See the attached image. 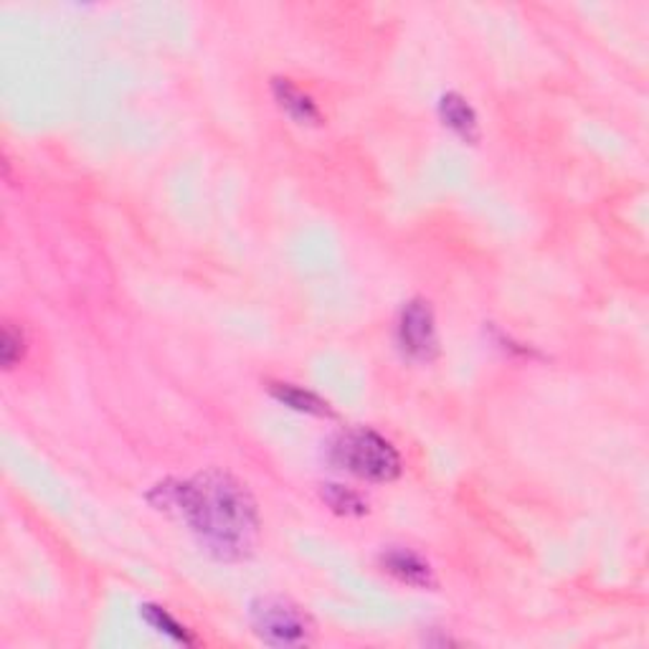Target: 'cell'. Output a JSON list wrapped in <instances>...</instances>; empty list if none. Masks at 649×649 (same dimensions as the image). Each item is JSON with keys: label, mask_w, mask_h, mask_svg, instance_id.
I'll return each instance as SVG.
<instances>
[{"label": "cell", "mask_w": 649, "mask_h": 649, "mask_svg": "<svg viewBox=\"0 0 649 649\" xmlns=\"http://www.w3.org/2000/svg\"><path fill=\"white\" fill-rule=\"evenodd\" d=\"M140 614H143V620L151 624L153 629H158L160 635H168L170 639H176V642H181V645H193L195 642L191 632H188L183 624L176 620V616H170L168 609L155 606V604H145V606H140Z\"/></svg>", "instance_id": "cell-10"}, {"label": "cell", "mask_w": 649, "mask_h": 649, "mask_svg": "<svg viewBox=\"0 0 649 649\" xmlns=\"http://www.w3.org/2000/svg\"><path fill=\"white\" fill-rule=\"evenodd\" d=\"M269 394L277 398L279 404L289 406V409L308 413V417H320V419H333L335 411L330 409V404L325 398H320L317 394H312L308 388L295 386V383H272Z\"/></svg>", "instance_id": "cell-8"}, {"label": "cell", "mask_w": 649, "mask_h": 649, "mask_svg": "<svg viewBox=\"0 0 649 649\" xmlns=\"http://www.w3.org/2000/svg\"><path fill=\"white\" fill-rule=\"evenodd\" d=\"M327 459L365 482H394L401 477V455L386 436L358 426L340 432L327 447Z\"/></svg>", "instance_id": "cell-2"}, {"label": "cell", "mask_w": 649, "mask_h": 649, "mask_svg": "<svg viewBox=\"0 0 649 649\" xmlns=\"http://www.w3.org/2000/svg\"><path fill=\"white\" fill-rule=\"evenodd\" d=\"M396 340L401 353L409 361L432 363L440 356V335H436V317L432 304L424 297H413L398 312Z\"/></svg>", "instance_id": "cell-4"}, {"label": "cell", "mask_w": 649, "mask_h": 649, "mask_svg": "<svg viewBox=\"0 0 649 649\" xmlns=\"http://www.w3.org/2000/svg\"><path fill=\"white\" fill-rule=\"evenodd\" d=\"M23 356H26V335H23L21 327L5 323L3 338H0V361H3V369H15L23 361Z\"/></svg>", "instance_id": "cell-11"}, {"label": "cell", "mask_w": 649, "mask_h": 649, "mask_svg": "<svg viewBox=\"0 0 649 649\" xmlns=\"http://www.w3.org/2000/svg\"><path fill=\"white\" fill-rule=\"evenodd\" d=\"M272 94H275V101L285 115L292 117L297 124H320L323 122V115L315 105V99L310 97L308 92H302L292 80H285V76H275L272 80Z\"/></svg>", "instance_id": "cell-7"}, {"label": "cell", "mask_w": 649, "mask_h": 649, "mask_svg": "<svg viewBox=\"0 0 649 649\" xmlns=\"http://www.w3.org/2000/svg\"><path fill=\"white\" fill-rule=\"evenodd\" d=\"M440 120L449 128L462 143L474 145L480 140V120L474 107L459 92H447L440 97Z\"/></svg>", "instance_id": "cell-6"}, {"label": "cell", "mask_w": 649, "mask_h": 649, "mask_svg": "<svg viewBox=\"0 0 649 649\" xmlns=\"http://www.w3.org/2000/svg\"><path fill=\"white\" fill-rule=\"evenodd\" d=\"M147 503L185 522L203 549L221 561L249 558L260 538L256 500L244 482L221 469L163 480L147 492Z\"/></svg>", "instance_id": "cell-1"}, {"label": "cell", "mask_w": 649, "mask_h": 649, "mask_svg": "<svg viewBox=\"0 0 649 649\" xmlns=\"http://www.w3.org/2000/svg\"><path fill=\"white\" fill-rule=\"evenodd\" d=\"M252 632L269 647H308L315 639V624L302 606L285 597H260L249 606Z\"/></svg>", "instance_id": "cell-3"}, {"label": "cell", "mask_w": 649, "mask_h": 649, "mask_svg": "<svg viewBox=\"0 0 649 649\" xmlns=\"http://www.w3.org/2000/svg\"><path fill=\"white\" fill-rule=\"evenodd\" d=\"M320 497L333 513L346 515V518H361V515L369 513V503H365L363 495H358L356 490L346 488V484H323Z\"/></svg>", "instance_id": "cell-9"}, {"label": "cell", "mask_w": 649, "mask_h": 649, "mask_svg": "<svg viewBox=\"0 0 649 649\" xmlns=\"http://www.w3.org/2000/svg\"><path fill=\"white\" fill-rule=\"evenodd\" d=\"M378 563L388 576L406 586H413V589H434L436 586L432 563L421 553L406 549V545H388L386 551H381Z\"/></svg>", "instance_id": "cell-5"}]
</instances>
